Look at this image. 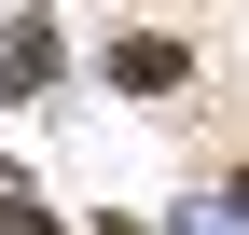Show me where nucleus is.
Returning a JSON list of instances; mask_svg holds the SVG:
<instances>
[{
    "label": "nucleus",
    "mask_w": 249,
    "mask_h": 235,
    "mask_svg": "<svg viewBox=\"0 0 249 235\" xmlns=\"http://www.w3.org/2000/svg\"><path fill=\"white\" fill-rule=\"evenodd\" d=\"M235 221H249V180H235Z\"/></svg>",
    "instance_id": "nucleus-4"
},
{
    "label": "nucleus",
    "mask_w": 249,
    "mask_h": 235,
    "mask_svg": "<svg viewBox=\"0 0 249 235\" xmlns=\"http://www.w3.org/2000/svg\"><path fill=\"white\" fill-rule=\"evenodd\" d=\"M180 69H194V55H180V42H124V55H111V83H124V97H166Z\"/></svg>",
    "instance_id": "nucleus-1"
},
{
    "label": "nucleus",
    "mask_w": 249,
    "mask_h": 235,
    "mask_svg": "<svg viewBox=\"0 0 249 235\" xmlns=\"http://www.w3.org/2000/svg\"><path fill=\"white\" fill-rule=\"evenodd\" d=\"M0 235H55V221H42V208H0Z\"/></svg>",
    "instance_id": "nucleus-3"
},
{
    "label": "nucleus",
    "mask_w": 249,
    "mask_h": 235,
    "mask_svg": "<svg viewBox=\"0 0 249 235\" xmlns=\"http://www.w3.org/2000/svg\"><path fill=\"white\" fill-rule=\"evenodd\" d=\"M0 83L42 97V83H55V28H14V42H0Z\"/></svg>",
    "instance_id": "nucleus-2"
}]
</instances>
